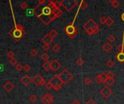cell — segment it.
<instances>
[{"label": "cell", "mask_w": 124, "mask_h": 104, "mask_svg": "<svg viewBox=\"0 0 124 104\" xmlns=\"http://www.w3.org/2000/svg\"><path fill=\"white\" fill-rule=\"evenodd\" d=\"M9 35L12 36L16 41H19L25 35V31L21 25H16L14 28L9 31Z\"/></svg>", "instance_id": "1"}, {"label": "cell", "mask_w": 124, "mask_h": 104, "mask_svg": "<svg viewBox=\"0 0 124 104\" xmlns=\"http://www.w3.org/2000/svg\"><path fill=\"white\" fill-rule=\"evenodd\" d=\"M83 27H84L87 33L89 35V36L93 34H97L99 31V26L92 18L89 19L84 25H83Z\"/></svg>", "instance_id": "2"}, {"label": "cell", "mask_w": 124, "mask_h": 104, "mask_svg": "<svg viewBox=\"0 0 124 104\" xmlns=\"http://www.w3.org/2000/svg\"><path fill=\"white\" fill-rule=\"evenodd\" d=\"M64 31L70 39H73L78 33V28L74 25L73 22H70L65 27Z\"/></svg>", "instance_id": "3"}, {"label": "cell", "mask_w": 124, "mask_h": 104, "mask_svg": "<svg viewBox=\"0 0 124 104\" xmlns=\"http://www.w3.org/2000/svg\"><path fill=\"white\" fill-rule=\"evenodd\" d=\"M59 77L63 84L68 83L73 78V75L68 70V69H63V70L60 72V74L59 75Z\"/></svg>", "instance_id": "4"}, {"label": "cell", "mask_w": 124, "mask_h": 104, "mask_svg": "<svg viewBox=\"0 0 124 104\" xmlns=\"http://www.w3.org/2000/svg\"><path fill=\"white\" fill-rule=\"evenodd\" d=\"M49 82L51 83V85L52 86V88L56 91H58L61 88V87H62V84H63L62 80H60L59 75L54 76Z\"/></svg>", "instance_id": "5"}, {"label": "cell", "mask_w": 124, "mask_h": 104, "mask_svg": "<svg viewBox=\"0 0 124 104\" xmlns=\"http://www.w3.org/2000/svg\"><path fill=\"white\" fill-rule=\"evenodd\" d=\"M62 6L68 12H70L71 10H73L76 5L78 4V2L75 0H62L61 1Z\"/></svg>", "instance_id": "6"}, {"label": "cell", "mask_w": 124, "mask_h": 104, "mask_svg": "<svg viewBox=\"0 0 124 104\" xmlns=\"http://www.w3.org/2000/svg\"><path fill=\"white\" fill-rule=\"evenodd\" d=\"M31 80H32V82L36 86H41V85H46V82L44 77H41L39 74H37L36 76L32 77Z\"/></svg>", "instance_id": "7"}, {"label": "cell", "mask_w": 124, "mask_h": 104, "mask_svg": "<svg viewBox=\"0 0 124 104\" xmlns=\"http://www.w3.org/2000/svg\"><path fill=\"white\" fill-rule=\"evenodd\" d=\"M53 100H54L53 96L48 93L42 97V98L41 99V101L43 104H51L53 102Z\"/></svg>", "instance_id": "8"}, {"label": "cell", "mask_w": 124, "mask_h": 104, "mask_svg": "<svg viewBox=\"0 0 124 104\" xmlns=\"http://www.w3.org/2000/svg\"><path fill=\"white\" fill-rule=\"evenodd\" d=\"M100 94L105 98H108L112 94V91L107 86L104 87L103 89L102 90H100Z\"/></svg>", "instance_id": "9"}, {"label": "cell", "mask_w": 124, "mask_h": 104, "mask_svg": "<svg viewBox=\"0 0 124 104\" xmlns=\"http://www.w3.org/2000/svg\"><path fill=\"white\" fill-rule=\"evenodd\" d=\"M50 63H51V69H52L54 72L57 71L61 66V64L56 59H53Z\"/></svg>", "instance_id": "10"}, {"label": "cell", "mask_w": 124, "mask_h": 104, "mask_svg": "<svg viewBox=\"0 0 124 104\" xmlns=\"http://www.w3.org/2000/svg\"><path fill=\"white\" fill-rule=\"evenodd\" d=\"M20 82L25 86H28L30 85V83L32 82V80L28 75H25L20 79Z\"/></svg>", "instance_id": "11"}, {"label": "cell", "mask_w": 124, "mask_h": 104, "mask_svg": "<svg viewBox=\"0 0 124 104\" xmlns=\"http://www.w3.org/2000/svg\"><path fill=\"white\" fill-rule=\"evenodd\" d=\"M38 18L41 20V21L42 22L44 25H48L52 21H51V18H50V16H46V15H41Z\"/></svg>", "instance_id": "12"}, {"label": "cell", "mask_w": 124, "mask_h": 104, "mask_svg": "<svg viewBox=\"0 0 124 104\" xmlns=\"http://www.w3.org/2000/svg\"><path fill=\"white\" fill-rule=\"evenodd\" d=\"M52 12V8L50 6L47 5V6L43 7V8H42V13H41V15H46V16H50Z\"/></svg>", "instance_id": "13"}, {"label": "cell", "mask_w": 124, "mask_h": 104, "mask_svg": "<svg viewBox=\"0 0 124 104\" xmlns=\"http://www.w3.org/2000/svg\"><path fill=\"white\" fill-rule=\"evenodd\" d=\"M15 88V85L12 82H11L10 81H7L5 85H4V89L7 91V92H10L11 90H12Z\"/></svg>", "instance_id": "14"}, {"label": "cell", "mask_w": 124, "mask_h": 104, "mask_svg": "<svg viewBox=\"0 0 124 104\" xmlns=\"http://www.w3.org/2000/svg\"><path fill=\"white\" fill-rule=\"evenodd\" d=\"M41 41H42L44 43V44H48V45H50V44L53 41V38H51V37L50 36L49 34H47V35H45V36L42 38Z\"/></svg>", "instance_id": "15"}, {"label": "cell", "mask_w": 124, "mask_h": 104, "mask_svg": "<svg viewBox=\"0 0 124 104\" xmlns=\"http://www.w3.org/2000/svg\"><path fill=\"white\" fill-rule=\"evenodd\" d=\"M113 49V46L110 44V43H105L103 46H102V50L105 52L109 53L112 49Z\"/></svg>", "instance_id": "16"}, {"label": "cell", "mask_w": 124, "mask_h": 104, "mask_svg": "<svg viewBox=\"0 0 124 104\" xmlns=\"http://www.w3.org/2000/svg\"><path fill=\"white\" fill-rule=\"evenodd\" d=\"M42 67H43V69H44L45 71L49 72L51 69V63L50 61H46V62H44L43 64Z\"/></svg>", "instance_id": "17"}, {"label": "cell", "mask_w": 124, "mask_h": 104, "mask_svg": "<svg viewBox=\"0 0 124 104\" xmlns=\"http://www.w3.org/2000/svg\"><path fill=\"white\" fill-rule=\"evenodd\" d=\"M52 12L54 13V15H55V17L57 18L60 17L62 14H63V12L60 10V9H55L52 10Z\"/></svg>", "instance_id": "18"}, {"label": "cell", "mask_w": 124, "mask_h": 104, "mask_svg": "<svg viewBox=\"0 0 124 104\" xmlns=\"http://www.w3.org/2000/svg\"><path fill=\"white\" fill-rule=\"evenodd\" d=\"M116 59L119 62H124V52L118 53L116 56Z\"/></svg>", "instance_id": "19"}, {"label": "cell", "mask_w": 124, "mask_h": 104, "mask_svg": "<svg viewBox=\"0 0 124 104\" xmlns=\"http://www.w3.org/2000/svg\"><path fill=\"white\" fill-rule=\"evenodd\" d=\"M49 35H50V36L51 38H55V37H57V36L58 33H57V31L56 30H55V29H52V30H50V33H49Z\"/></svg>", "instance_id": "20"}, {"label": "cell", "mask_w": 124, "mask_h": 104, "mask_svg": "<svg viewBox=\"0 0 124 104\" xmlns=\"http://www.w3.org/2000/svg\"><path fill=\"white\" fill-rule=\"evenodd\" d=\"M113 23H114V20H113L110 16L107 17V21H106V25H107L108 27H110V26H111Z\"/></svg>", "instance_id": "21"}, {"label": "cell", "mask_w": 124, "mask_h": 104, "mask_svg": "<svg viewBox=\"0 0 124 104\" xmlns=\"http://www.w3.org/2000/svg\"><path fill=\"white\" fill-rule=\"evenodd\" d=\"M41 59L46 62V61H48V60L50 59V56L47 53H44V54H42L41 55Z\"/></svg>", "instance_id": "22"}, {"label": "cell", "mask_w": 124, "mask_h": 104, "mask_svg": "<svg viewBox=\"0 0 124 104\" xmlns=\"http://www.w3.org/2000/svg\"><path fill=\"white\" fill-rule=\"evenodd\" d=\"M99 76V77L101 78V80H102V82L105 83L106 80H107V74H105V72H102V73H101V74H100Z\"/></svg>", "instance_id": "23"}, {"label": "cell", "mask_w": 124, "mask_h": 104, "mask_svg": "<svg viewBox=\"0 0 124 104\" xmlns=\"http://www.w3.org/2000/svg\"><path fill=\"white\" fill-rule=\"evenodd\" d=\"M37 100H38V97H37L36 95H34V94L31 95H30V97H29V100H30L31 102H32V103H35V102H36V101H37Z\"/></svg>", "instance_id": "24"}, {"label": "cell", "mask_w": 124, "mask_h": 104, "mask_svg": "<svg viewBox=\"0 0 124 104\" xmlns=\"http://www.w3.org/2000/svg\"><path fill=\"white\" fill-rule=\"evenodd\" d=\"M9 63L12 66H16L17 64H18V61H17V59L15 58H11L9 60Z\"/></svg>", "instance_id": "25"}, {"label": "cell", "mask_w": 124, "mask_h": 104, "mask_svg": "<svg viewBox=\"0 0 124 104\" xmlns=\"http://www.w3.org/2000/svg\"><path fill=\"white\" fill-rule=\"evenodd\" d=\"M115 82V80L114 79H110V78H107V80H106L105 83L107 86H111L114 84Z\"/></svg>", "instance_id": "26"}, {"label": "cell", "mask_w": 124, "mask_h": 104, "mask_svg": "<svg viewBox=\"0 0 124 104\" xmlns=\"http://www.w3.org/2000/svg\"><path fill=\"white\" fill-rule=\"evenodd\" d=\"M75 64H76L78 66H82L83 64H84V60L82 58H79L78 59H77V60H76Z\"/></svg>", "instance_id": "27"}, {"label": "cell", "mask_w": 124, "mask_h": 104, "mask_svg": "<svg viewBox=\"0 0 124 104\" xmlns=\"http://www.w3.org/2000/svg\"><path fill=\"white\" fill-rule=\"evenodd\" d=\"M110 2H111V5H112V7H114V8H117V7H119V5H120L119 2H118V1H116V0H113V1H110Z\"/></svg>", "instance_id": "28"}, {"label": "cell", "mask_w": 124, "mask_h": 104, "mask_svg": "<svg viewBox=\"0 0 124 104\" xmlns=\"http://www.w3.org/2000/svg\"><path fill=\"white\" fill-rule=\"evenodd\" d=\"M81 9H83V10H86L87 8V7H88V4L85 2V1H82L81 2Z\"/></svg>", "instance_id": "29"}, {"label": "cell", "mask_w": 124, "mask_h": 104, "mask_svg": "<svg viewBox=\"0 0 124 104\" xmlns=\"http://www.w3.org/2000/svg\"><path fill=\"white\" fill-rule=\"evenodd\" d=\"M115 40H116V38H115V37L114 35L110 34V36H108V41H109L110 43H113V42H115Z\"/></svg>", "instance_id": "30"}, {"label": "cell", "mask_w": 124, "mask_h": 104, "mask_svg": "<svg viewBox=\"0 0 124 104\" xmlns=\"http://www.w3.org/2000/svg\"><path fill=\"white\" fill-rule=\"evenodd\" d=\"M84 83H85V85H91L92 83V79L90 78V77H86L85 78V80H84Z\"/></svg>", "instance_id": "31"}, {"label": "cell", "mask_w": 124, "mask_h": 104, "mask_svg": "<svg viewBox=\"0 0 124 104\" xmlns=\"http://www.w3.org/2000/svg\"><path fill=\"white\" fill-rule=\"evenodd\" d=\"M15 69H16V70L17 71H18V72H20L22 69H23V65L20 64V63H18L17 64V65L15 66Z\"/></svg>", "instance_id": "32"}, {"label": "cell", "mask_w": 124, "mask_h": 104, "mask_svg": "<svg viewBox=\"0 0 124 104\" xmlns=\"http://www.w3.org/2000/svg\"><path fill=\"white\" fill-rule=\"evenodd\" d=\"M52 50L55 52H58L60 50V46L58 44H55L52 46Z\"/></svg>", "instance_id": "33"}, {"label": "cell", "mask_w": 124, "mask_h": 104, "mask_svg": "<svg viewBox=\"0 0 124 104\" xmlns=\"http://www.w3.org/2000/svg\"><path fill=\"white\" fill-rule=\"evenodd\" d=\"M114 64H115V63H114V61H113L112 59L108 60V61H107V64H106V65H107L108 67H110V68L112 67V66H114Z\"/></svg>", "instance_id": "34"}, {"label": "cell", "mask_w": 124, "mask_h": 104, "mask_svg": "<svg viewBox=\"0 0 124 104\" xmlns=\"http://www.w3.org/2000/svg\"><path fill=\"white\" fill-rule=\"evenodd\" d=\"M116 49L117 51L119 52V53H121L123 51V45L121 44H119L117 47H116Z\"/></svg>", "instance_id": "35"}, {"label": "cell", "mask_w": 124, "mask_h": 104, "mask_svg": "<svg viewBox=\"0 0 124 104\" xmlns=\"http://www.w3.org/2000/svg\"><path fill=\"white\" fill-rule=\"evenodd\" d=\"M20 8H21V9H23V10H25V9H27V8H28V4H27L26 2H23L20 5Z\"/></svg>", "instance_id": "36"}, {"label": "cell", "mask_w": 124, "mask_h": 104, "mask_svg": "<svg viewBox=\"0 0 124 104\" xmlns=\"http://www.w3.org/2000/svg\"><path fill=\"white\" fill-rule=\"evenodd\" d=\"M31 55L32 56H37V54H38V51L36 49H32L31 51Z\"/></svg>", "instance_id": "37"}, {"label": "cell", "mask_w": 124, "mask_h": 104, "mask_svg": "<svg viewBox=\"0 0 124 104\" xmlns=\"http://www.w3.org/2000/svg\"><path fill=\"white\" fill-rule=\"evenodd\" d=\"M106 21H107V18L105 17H102L100 19H99V22L102 24V25H105L106 24Z\"/></svg>", "instance_id": "38"}, {"label": "cell", "mask_w": 124, "mask_h": 104, "mask_svg": "<svg viewBox=\"0 0 124 104\" xmlns=\"http://www.w3.org/2000/svg\"><path fill=\"white\" fill-rule=\"evenodd\" d=\"M7 56H8L10 59H11V58H14L15 52H14V51H8V52H7Z\"/></svg>", "instance_id": "39"}, {"label": "cell", "mask_w": 124, "mask_h": 104, "mask_svg": "<svg viewBox=\"0 0 124 104\" xmlns=\"http://www.w3.org/2000/svg\"><path fill=\"white\" fill-rule=\"evenodd\" d=\"M107 78H110V79H114L115 77V75L112 72H108L107 73Z\"/></svg>", "instance_id": "40"}, {"label": "cell", "mask_w": 124, "mask_h": 104, "mask_svg": "<svg viewBox=\"0 0 124 104\" xmlns=\"http://www.w3.org/2000/svg\"><path fill=\"white\" fill-rule=\"evenodd\" d=\"M94 81H95L97 83H98V84H102V83H103L102 80H101V78L99 77V75H98V76H97V77L94 78Z\"/></svg>", "instance_id": "41"}, {"label": "cell", "mask_w": 124, "mask_h": 104, "mask_svg": "<svg viewBox=\"0 0 124 104\" xmlns=\"http://www.w3.org/2000/svg\"><path fill=\"white\" fill-rule=\"evenodd\" d=\"M23 69H24V71H25V72H28L31 70V66H30L28 64H25V65L23 66Z\"/></svg>", "instance_id": "42"}, {"label": "cell", "mask_w": 124, "mask_h": 104, "mask_svg": "<svg viewBox=\"0 0 124 104\" xmlns=\"http://www.w3.org/2000/svg\"><path fill=\"white\" fill-rule=\"evenodd\" d=\"M45 88H46V89H47V90H50L52 88V86L51 83H50V82H48L47 83H46V85H45Z\"/></svg>", "instance_id": "43"}, {"label": "cell", "mask_w": 124, "mask_h": 104, "mask_svg": "<svg viewBox=\"0 0 124 104\" xmlns=\"http://www.w3.org/2000/svg\"><path fill=\"white\" fill-rule=\"evenodd\" d=\"M42 49H43L45 51H47L48 50H50V45H48V44H44L43 46H42Z\"/></svg>", "instance_id": "44"}, {"label": "cell", "mask_w": 124, "mask_h": 104, "mask_svg": "<svg viewBox=\"0 0 124 104\" xmlns=\"http://www.w3.org/2000/svg\"><path fill=\"white\" fill-rule=\"evenodd\" d=\"M87 104H96V103H95V101H94L93 99L90 98V99H89V100H87Z\"/></svg>", "instance_id": "45"}, {"label": "cell", "mask_w": 124, "mask_h": 104, "mask_svg": "<svg viewBox=\"0 0 124 104\" xmlns=\"http://www.w3.org/2000/svg\"><path fill=\"white\" fill-rule=\"evenodd\" d=\"M50 18H51V21H54L57 17H55V15H54V13L53 12H52V14H51V15H50Z\"/></svg>", "instance_id": "46"}, {"label": "cell", "mask_w": 124, "mask_h": 104, "mask_svg": "<svg viewBox=\"0 0 124 104\" xmlns=\"http://www.w3.org/2000/svg\"><path fill=\"white\" fill-rule=\"evenodd\" d=\"M72 104H81V102L78 99H75L74 100H73Z\"/></svg>", "instance_id": "47"}, {"label": "cell", "mask_w": 124, "mask_h": 104, "mask_svg": "<svg viewBox=\"0 0 124 104\" xmlns=\"http://www.w3.org/2000/svg\"><path fill=\"white\" fill-rule=\"evenodd\" d=\"M46 2V0H38V5H43Z\"/></svg>", "instance_id": "48"}, {"label": "cell", "mask_w": 124, "mask_h": 104, "mask_svg": "<svg viewBox=\"0 0 124 104\" xmlns=\"http://www.w3.org/2000/svg\"><path fill=\"white\" fill-rule=\"evenodd\" d=\"M121 18H122V20L124 21V13H123V14H122V15H121Z\"/></svg>", "instance_id": "49"}, {"label": "cell", "mask_w": 124, "mask_h": 104, "mask_svg": "<svg viewBox=\"0 0 124 104\" xmlns=\"http://www.w3.org/2000/svg\"><path fill=\"white\" fill-rule=\"evenodd\" d=\"M0 20H1V17H0Z\"/></svg>", "instance_id": "50"}, {"label": "cell", "mask_w": 124, "mask_h": 104, "mask_svg": "<svg viewBox=\"0 0 124 104\" xmlns=\"http://www.w3.org/2000/svg\"><path fill=\"white\" fill-rule=\"evenodd\" d=\"M12 104H15V103H12Z\"/></svg>", "instance_id": "51"}]
</instances>
